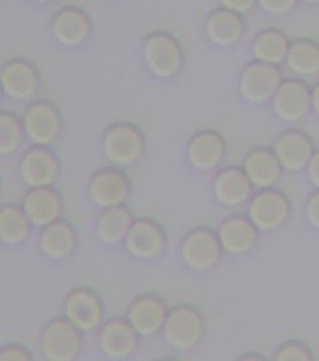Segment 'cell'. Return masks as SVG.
I'll list each match as a JSON object with an SVG mask.
<instances>
[{"mask_svg": "<svg viewBox=\"0 0 319 361\" xmlns=\"http://www.w3.org/2000/svg\"><path fill=\"white\" fill-rule=\"evenodd\" d=\"M205 314L193 304L181 302L169 310L164 325L166 343L176 350H192L199 347L206 335Z\"/></svg>", "mask_w": 319, "mask_h": 361, "instance_id": "obj_1", "label": "cell"}, {"mask_svg": "<svg viewBox=\"0 0 319 361\" xmlns=\"http://www.w3.org/2000/svg\"><path fill=\"white\" fill-rule=\"evenodd\" d=\"M142 58L148 71L157 79L177 76L184 66V49L177 37L166 31H154L142 42Z\"/></svg>", "mask_w": 319, "mask_h": 361, "instance_id": "obj_2", "label": "cell"}, {"mask_svg": "<svg viewBox=\"0 0 319 361\" xmlns=\"http://www.w3.org/2000/svg\"><path fill=\"white\" fill-rule=\"evenodd\" d=\"M146 151V137L142 128L130 121H116L103 135L106 160L118 167H130L142 160Z\"/></svg>", "mask_w": 319, "mask_h": 361, "instance_id": "obj_3", "label": "cell"}, {"mask_svg": "<svg viewBox=\"0 0 319 361\" xmlns=\"http://www.w3.org/2000/svg\"><path fill=\"white\" fill-rule=\"evenodd\" d=\"M182 263L192 271L202 272L215 268L221 263L224 250L217 231L200 226L188 231L180 245Z\"/></svg>", "mask_w": 319, "mask_h": 361, "instance_id": "obj_4", "label": "cell"}, {"mask_svg": "<svg viewBox=\"0 0 319 361\" xmlns=\"http://www.w3.org/2000/svg\"><path fill=\"white\" fill-rule=\"evenodd\" d=\"M83 345V332L64 316L49 320L40 334V349L48 361L76 360Z\"/></svg>", "mask_w": 319, "mask_h": 361, "instance_id": "obj_5", "label": "cell"}, {"mask_svg": "<svg viewBox=\"0 0 319 361\" xmlns=\"http://www.w3.org/2000/svg\"><path fill=\"white\" fill-rule=\"evenodd\" d=\"M27 139L35 145H51L58 142L64 128L59 107L47 99L30 103L22 115Z\"/></svg>", "mask_w": 319, "mask_h": 361, "instance_id": "obj_6", "label": "cell"}, {"mask_svg": "<svg viewBox=\"0 0 319 361\" xmlns=\"http://www.w3.org/2000/svg\"><path fill=\"white\" fill-rule=\"evenodd\" d=\"M63 316L83 334H92L106 322V304L95 289L76 287L64 299Z\"/></svg>", "mask_w": 319, "mask_h": 361, "instance_id": "obj_7", "label": "cell"}, {"mask_svg": "<svg viewBox=\"0 0 319 361\" xmlns=\"http://www.w3.org/2000/svg\"><path fill=\"white\" fill-rule=\"evenodd\" d=\"M284 82L280 66L253 61L239 73V95L251 104H266L272 102L277 90Z\"/></svg>", "mask_w": 319, "mask_h": 361, "instance_id": "obj_8", "label": "cell"}, {"mask_svg": "<svg viewBox=\"0 0 319 361\" xmlns=\"http://www.w3.org/2000/svg\"><path fill=\"white\" fill-rule=\"evenodd\" d=\"M293 212L292 200L278 188H263L254 193L248 204V216L263 232L284 227Z\"/></svg>", "mask_w": 319, "mask_h": 361, "instance_id": "obj_9", "label": "cell"}, {"mask_svg": "<svg viewBox=\"0 0 319 361\" xmlns=\"http://www.w3.org/2000/svg\"><path fill=\"white\" fill-rule=\"evenodd\" d=\"M87 193L89 200L103 209L124 205L132 193V181L118 166L101 167L89 176Z\"/></svg>", "mask_w": 319, "mask_h": 361, "instance_id": "obj_10", "label": "cell"}, {"mask_svg": "<svg viewBox=\"0 0 319 361\" xmlns=\"http://www.w3.org/2000/svg\"><path fill=\"white\" fill-rule=\"evenodd\" d=\"M61 172L58 154L49 145L27 148L19 160V176L28 188L54 185Z\"/></svg>", "mask_w": 319, "mask_h": 361, "instance_id": "obj_11", "label": "cell"}, {"mask_svg": "<svg viewBox=\"0 0 319 361\" xmlns=\"http://www.w3.org/2000/svg\"><path fill=\"white\" fill-rule=\"evenodd\" d=\"M273 111L284 123L305 121L313 111L311 87L301 78H289L277 90L273 97Z\"/></svg>", "mask_w": 319, "mask_h": 361, "instance_id": "obj_12", "label": "cell"}, {"mask_svg": "<svg viewBox=\"0 0 319 361\" xmlns=\"http://www.w3.org/2000/svg\"><path fill=\"white\" fill-rule=\"evenodd\" d=\"M40 71L34 61L13 58L6 61L0 71V85L6 97L25 102L35 97L40 88Z\"/></svg>", "mask_w": 319, "mask_h": 361, "instance_id": "obj_13", "label": "cell"}, {"mask_svg": "<svg viewBox=\"0 0 319 361\" xmlns=\"http://www.w3.org/2000/svg\"><path fill=\"white\" fill-rule=\"evenodd\" d=\"M124 241L127 252L132 257L154 260L165 251L168 235L158 221L151 217H137L133 220Z\"/></svg>", "mask_w": 319, "mask_h": 361, "instance_id": "obj_14", "label": "cell"}, {"mask_svg": "<svg viewBox=\"0 0 319 361\" xmlns=\"http://www.w3.org/2000/svg\"><path fill=\"white\" fill-rule=\"evenodd\" d=\"M227 143L224 135L214 128H204L190 136L187 145V159L192 169L212 172L224 163Z\"/></svg>", "mask_w": 319, "mask_h": 361, "instance_id": "obj_15", "label": "cell"}, {"mask_svg": "<svg viewBox=\"0 0 319 361\" xmlns=\"http://www.w3.org/2000/svg\"><path fill=\"white\" fill-rule=\"evenodd\" d=\"M54 39L65 47H80L92 35L94 23L82 7L64 6L54 15L51 22Z\"/></svg>", "mask_w": 319, "mask_h": 361, "instance_id": "obj_16", "label": "cell"}, {"mask_svg": "<svg viewBox=\"0 0 319 361\" xmlns=\"http://www.w3.org/2000/svg\"><path fill=\"white\" fill-rule=\"evenodd\" d=\"M140 337L127 317H113L100 326L99 347L111 360H127L136 352Z\"/></svg>", "mask_w": 319, "mask_h": 361, "instance_id": "obj_17", "label": "cell"}, {"mask_svg": "<svg viewBox=\"0 0 319 361\" xmlns=\"http://www.w3.org/2000/svg\"><path fill=\"white\" fill-rule=\"evenodd\" d=\"M169 308L166 301L154 293H142L130 301L127 319L142 337H151L164 329Z\"/></svg>", "mask_w": 319, "mask_h": 361, "instance_id": "obj_18", "label": "cell"}, {"mask_svg": "<svg viewBox=\"0 0 319 361\" xmlns=\"http://www.w3.org/2000/svg\"><path fill=\"white\" fill-rule=\"evenodd\" d=\"M223 250L227 255L242 256L251 252L260 241V229L244 214L225 217L217 228Z\"/></svg>", "mask_w": 319, "mask_h": 361, "instance_id": "obj_19", "label": "cell"}, {"mask_svg": "<svg viewBox=\"0 0 319 361\" xmlns=\"http://www.w3.org/2000/svg\"><path fill=\"white\" fill-rule=\"evenodd\" d=\"M273 149L284 171L292 173L306 169L315 152L313 137L299 128H287L280 133Z\"/></svg>", "mask_w": 319, "mask_h": 361, "instance_id": "obj_20", "label": "cell"}, {"mask_svg": "<svg viewBox=\"0 0 319 361\" xmlns=\"http://www.w3.org/2000/svg\"><path fill=\"white\" fill-rule=\"evenodd\" d=\"M27 216L32 226L44 228L58 221L64 214V199L52 185L30 188L22 202Z\"/></svg>", "mask_w": 319, "mask_h": 361, "instance_id": "obj_21", "label": "cell"}, {"mask_svg": "<svg viewBox=\"0 0 319 361\" xmlns=\"http://www.w3.org/2000/svg\"><path fill=\"white\" fill-rule=\"evenodd\" d=\"M254 185L244 167L229 166L220 169L213 180V195L220 204L238 207L245 204L253 196Z\"/></svg>", "mask_w": 319, "mask_h": 361, "instance_id": "obj_22", "label": "cell"}, {"mask_svg": "<svg viewBox=\"0 0 319 361\" xmlns=\"http://www.w3.org/2000/svg\"><path fill=\"white\" fill-rule=\"evenodd\" d=\"M246 32L244 15L233 13L224 7L214 8L206 16L204 34L206 39L218 47H232L239 43Z\"/></svg>", "mask_w": 319, "mask_h": 361, "instance_id": "obj_23", "label": "cell"}, {"mask_svg": "<svg viewBox=\"0 0 319 361\" xmlns=\"http://www.w3.org/2000/svg\"><path fill=\"white\" fill-rule=\"evenodd\" d=\"M244 169L257 190L278 184L284 171L274 149L269 147H254L248 151L244 159Z\"/></svg>", "mask_w": 319, "mask_h": 361, "instance_id": "obj_24", "label": "cell"}, {"mask_svg": "<svg viewBox=\"0 0 319 361\" xmlns=\"http://www.w3.org/2000/svg\"><path fill=\"white\" fill-rule=\"evenodd\" d=\"M79 245V232L75 226L60 219L46 226L39 235V248L47 259L65 260L71 257Z\"/></svg>", "mask_w": 319, "mask_h": 361, "instance_id": "obj_25", "label": "cell"}, {"mask_svg": "<svg viewBox=\"0 0 319 361\" xmlns=\"http://www.w3.org/2000/svg\"><path fill=\"white\" fill-rule=\"evenodd\" d=\"M292 40L282 30L268 27L258 31L251 42L253 61L281 66L286 61Z\"/></svg>", "mask_w": 319, "mask_h": 361, "instance_id": "obj_26", "label": "cell"}, {"mask_svg": "<svg viewBox=\"0 0 319 361\" xmlns=\"http://www.w3.org/2000/svg\"><path fill=\"white\" fill-rule=\"evenodd\" d=\"M133 220V214L125 204L104 208L96 220V235L106 245H116L125 240Z\"/></svg>", "mask_w": 319, "mask_h": 361, "instance_id": "obj_27", "label": "cell"}, {"mask_svg": "<svg viewBox=\"0 0 319 361\" xmlns=\"http://www.w3.org/2000/svg\"><path fill=\"white\" fill-rule=\"evenodd\" d=\"M286 67L296 78L308 79L319 75V43L310 37L292 42L286 58Z\"/></svg>", "mask_w": 319, "mask_h": 361, "instance_id": "obj_28", "label": "cell"}, {"mask_svg": "<svg viewBox=\"0 0 319 361\" xmlns=\"http://www.w3.org/2000/svg\"><path fill=\"white\" fill-rule=\"evenodd\" d=\"M31 226L22 205L6 203L0 208V239L4 244H22L30 236Z\"/></svg>", "mask_w": 319, "mask_h": 361, "instance_id": "obj_29", "label": "cell"}, {"mask_svg": "<svg viewBox=\"0 0 319 361\" xmlns=\"http://www.w3.org/2000/svg\"><path fill=\"white\" fill-rule=\"evenodd\" d=\"M24 139H27L24 131L22 116L11 111H1L0 114V154L3 157H11L20 149Z\"/></svg>", "mask_w": 319, "mask_h": 361, "instance_id": "obj_30", "label": "cell"}, {"mask_svg": "<svg viewBox=\"0 0 319 361\" xmlns=\"http://www.w3.org/2000/svg\"><path fill=\"white\" fill-rule=\"evenodd\" d=\"M275 361H311L314 360V350L302 340H287L274 352Z\"/></svg>", "mask_w": 319, "mask_h": 361, "instance_id": "obj_31", "label": "cell"}, {"mask_svg": "<svg viewBox=\"0 0 319 361\" xmlns=\"http://www.w3.org/2000/svg\"><path fill=\"white\" fill-rule=\"evenodd\" d=\"M0 360L1 361H31L34 360V355L23 344L8 343L0 349Z\"/></svg>", "mask_w": 319, "mask_h": 361, "instance_id": "obj_32", "label": "cell"}, {"mask_svg": "<svg viewBox=\"0 0 319 361\" xmlns=\"http://www.w3.org/2000/svg\"><path fill=\"white\" fill-rule=\"evenodd\" d=\"M299 0H258V6L263 13L269 15H286L296 8Z\"/></svg>", "mask_w": 319, "mask_h": 361, "instance_id": "obj_33", "label": "cell"}, {"mask_svg": "<svg viewBox=\"0 0 319 361\" xmlns=\"http://www.w3.org/2000/svg\"><path fill=\"white\" fill-rule=\"evenodd\" d=\"M305 217L313 228L319 229V190L310 193L305 204Z\"/></svg>", "mask_w": 319, "mask_h": 361, "instance_id": "obj_34", "label": "cell"}, {"mask_svg": "<svg viewBox=\"0 0 319 361\" xmlns=\"http://www.w3.org/2000/svg\"><path fill=\"white\" fill-rule=\"evenodd\" d=\"M220 7H224L226 10H230L233 13L246 15L250 13L256 6L258 4V0H218Z\"/></svg>", "mask_w": 319, "mask_h": 361, "instance_id": "obj_35", "label": "cell"}, {"mask_svg": "<svg viewBox=\"0 0 319 361\" xmlns=\"http://www.w3.org/2000/svg\"><path fill=\"white\" fill-rule=\"evenodd\" d=\"M306 172L311 185L319 190V149H315L314 155L310 159Z\"/></svg>", "mask_w": 319, "mask_h": 361, "instance_id": "obj_36", "label": "cell"}, {"mask_svg": "<svg viewBox=\"0 0 319 361\" xmlns=\"http://www.w3.org/2000/svg\"><path fill=\"white\" fill-rule=\"evenodd\" d=\"M311 104L313 111L319 116V79L311 85Z\"/></svg>", "mask_w": 319, "mask_h": 361, "instance_id": "obj_37", "label": "cell"}, {"mask_svg": "<svg viewBox=\"0 0 319 361\" xmlns=\"http://www.w3.org/2000/svg\"><path fill=\"white\" fill-rule=\"evenodd\" d=\"M239 360L263 361L266 360V357L262 356L258 352H248V353H245L244 356H241Z\"/></svg>", "mask_w": 319, "mask_h": 361, "instance_id": "obj_38", "label": "cell"}, {"mask_svg": "<svg viewBox=\"0 0 319 361\" xmlns=\"http://www.w3.org/2000/svg\"><path fill=\"white\" fill-rule=\"evenodd\" d=\"M31 1H34L36 4H49V3H52L55 0H31Z\"/></svg>", "mask_w": 319, "mask_h": 361, "instance_id": "obj_39", "label": "cell"}, {"mask_svg": "<svg viewBox=\"0 0 319 361\" xmlns=\"http://www.w3.org/2000/svg\"><path fill=\"white\" fill-rule=\"evenodd\" d=\"M305 4H310V6H314V4H319V0H299Z\"/></svg>", "mask_w": 319, "mask_h": 361, "instance_id": "obj_40", "label": "cell"}]
</instances>
